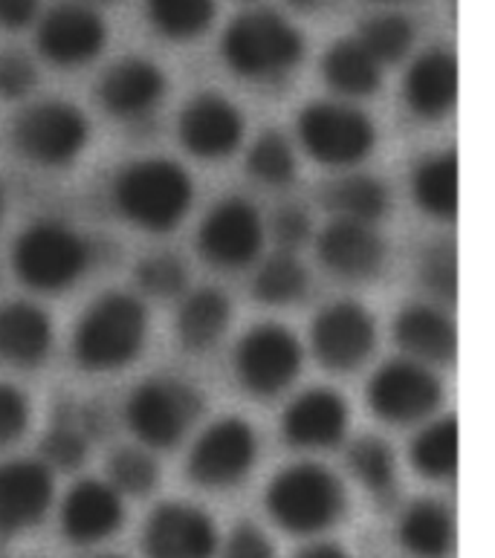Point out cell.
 Segmentation results:
<instances>
[{
	"label": "cell",
	"mask_w": 495,
	"mask_h": 558,
	"mask_svg": "<svg viewBox=\"0 0 495 558\" xmlns=\"http://www.w3.org/2000/svg\"><path fill=\"white\" fill-rule=\"evenodd\" d=\"M90 454V437L73 420V409H61L41 440V463L59 472H76Z\"/></svg>",
	"instance_id": "obj_35"
},
{
	"label": "cell",
	"mask_w": 495,
	"mask_h": 558,
	"mask_svg": "<svg viewBox=\"0 0 495 558\" xmlns=\"http://www.w3.org/2000/svg\"><path fill=\"white\" fill-rule=\"evenodd\" d=\"M29 428V400L15 385L0 383V449H9Z\"/></svg>",
	"instance_id": "obj_41"
},
{
	"label": "cell",
	"mask_w": 495,
	"mask_h": 558,
	"mask_svg": "<svg viewBox=\"0 0 495 558\" xmlns=\"http://www.w3.org/2000/svg\"><path fill=\"white\" fill-rule=\"evenodd\" d=\"M197 250L212 267L244 269L264 250V220L261 211L244 197L220 201L203 217L197 232Z\"/></svg>",
	"instance_id": "obj_13"
},
{
	"label": "cell",
	"mask_w": 495,
	"mask_h": 558,
	"mask_svg": "<svg viewBox=\"0 0 495 558\" xmlns=\"http://www.w3.org/2000/svg\"><path fill=\"white\" fill-rule=\"evenodd\" d=\"M397 538L414 558H446L455 544L452 512L440 500H414L397 524Z\"/></svg>",
	"instance_id": "obj_26"
},
{
	"label": "cell",
	"mask_w": 495,
	"mask_h": 558,
	"mask_svg": "<svg viewBox=\"0 0 495 558\" xmlns=\"http://www.w3.org/2000/svg\"><path fill=\"white\" fill-rule=\"evenodd\" d=\"M395 342L412 362L428 367L452 362L458 333L444 310L432 304H409L395 318Z\"/></svg>",
	"instance_id": "obj_24"
},
{
	"label": "cell",
	"mask_w": 495,
	"mask_h": 558,
	"mask_svg": "<svg viewBox=\"0 0 495 558\" xmlns=\"http://www.w3.org/2000/svg\"><path fill=\"white\" fill-rule=\"evenodd\" d=\"M224 558H276V547L261 526L238 524L224 544Z\"/></svg>",
	"instance_id": "obj_43"
},
{
	"label": "cell",
	"mask_w": 495,
	"mask_h": 558,
	"mask_svg": "<svg viewBox=\"0 0 495 558\" xmlns=\"http://www.w3.org/2000/svg\"><path fill=\"white\" fill-rule=\"evenodd\" d=\"M206 400L197 385L180 376H152L125 402L128 428L148 449H174L201 420Z\"/></svg>",
	"instance_id": "obj_6"
},
{
	"label": "cell",
	"mask_w": 495,
	"mask_h": 558,
	"mask_svg": "<svg viewBox=\"0 0 495 558\" xmlns=\"http://www.w3.org/2000/svg\"><path fill=\"white\" fill-rule=\"evenodd\" d=\"M444 400V385L432 367L412 359H391L371 376L369 405L379 420L391 425L423 423Z\"/></svg>",
	"instance_id": "obj_11"
},
{
	"label": "cell",
	"mask_w": 495,
	"mask_h": 558,
	"mask_svg": "<svg viewBox=\"0 0 495 558\" xmlns=\"http://www.w3.org/2000/svg\"><path fill=\"white\" fill-rule=\"evenodd\" d=\"M232 325V301L218 287L189 292L177 313V339L192 353H206L224 339Z\"/></svg>",
	"instance_id": "obj_25"
},
{
	"label": "cell",
	"mask_w": 495,
	"mask_h": 558,
	"mask_svg": "<svg viewBox=\"0 0 495 558\" xmlns=\"http://www.w3.org/2000/svg\"><path fill=\"white\" fill-rule=\"evenodd\" d=\"M406 105L423 122H437L458 99V61L449 50H426L414 59L403 84Z\"/></svg>",
	"instance_id": "obj_22"
},
{
	"label": "cell",
	"mask_w": 495,
	"mask_h": 558,
	"mask_svg": "<svg viewBox=\"0 0 495 558\" xmlns=\"http://www.w3.org/2000/svg\"><path fill=\"white\" fill-rule=\"evenodd\" d=\"M220 56L246 82H278L304 59V35L276 9H250L229 21Z\"/></svg>",
	"instance_id": "obj_3"
},
{
	"label": "cell",
	"mask_w": 495,
	"mask_h": 558,
	"mask_svg": "<svg viewBox=\"0 0 495 558\" xmlns=\"http://www.w3.org/2000/svg\"><path fill=\"white\" fill-rule=\"evenodd\" d=\"M136 283L145 295L154 299H174L189 283V267L180 255L171 252H154L136 264Z\"/></svg>",
	"instance_id": "obj_38"
},
{
	"label": "cell",
	"mask_w": 495,
	"mask_h": 558,
	"mask_svg": "<svg viewBox=\"0 0 495 558\" xmlns=\"http://www.w3.org/2000/svg\"><path fill=\"white\" fill-rule=\"evenodd\" d=\"M325 203L342 220L374 226L391 209V192H388V185L379 177L351 174L330 185L328 192H325Z\"/></svg>",
	"instance_id": "obj_29"
},
{
	"label": "cell",
	"mask_w": 495,
	"mask_h": 558,
	"mask_svg": "<svg viewBox=\"0 0 495 558\" xmlns=\"http://www.w3.org/2000/svg\"><path fill=\"white\" fill-rule=\"evenodd\" d=\"M3 209H7V201H3V189H0V217H3Z\"/></svg>",
	"instance_id": "obj_48"
},
{
	"label": "cell",
	"mask_w": 495,
	"mask_h": 558,
	"mask_svg": "<svg viewBox=\"0 0 495 558\" xmlns=\"http://www.w3.org/2000/svg\"><path fill=\"white\" fill-rule=\"evenodd\" d=\"M357 41L374 56L379 68L397 64L409 56L414 44L412 17L400 15V12H379V15L365 17L360 24Z\"/></svg>",
	"instance_id": "obj_34"
},
{
	"label": "cell",
	"mask_w": 495,
	"mask_h": 558,
	"mask_svg": "<svg viewBox=\"0 0 495 558\" xmlns=\"http://www.w3.org/2000/svg\"><path fill=\"white\" fill-rule=\"evenodd\" d=\"M125 521V500L108 481H79L61 504V533L79 547L99 544L119 533Z\"/></svg>",
	"instance_id": "obj_21"
},
{
	"label": "cell",
	"mask_w": 495,
	"mask_h": 558,
	"mask_svg": "<svg viewBox=\"0 0 495 558\" xmlns=\"http://www.w3.org/2000/svg\"><path fill=\"white\" fill-rule=\"evenodd\" d=\"M183 148L203 162H224L241 148L246 119L236 101L220 93H197L177 119Z\"/></svg>",
	"instance_id": "obj_14"
},
{
	"label": "cell",
	"mask_w": 495,
	"mask_h": 558,
	"mask_svg": "<svg viewBox=\"0 0 495 558\" xmlns=\"http://www.w3.org/2000/svg\"><path fill=\"white\" fill-rule=\"evenodd\" d=\"M377 348V322L360 301H334L311 327V350L322 367L334 374H351L371 359Z\"/></svg>",
	"instance_id": "obj_12"
},
{
	"label": "cell",
	"mask_w": 495,
	"mask_h": 558,
	"mask_svg": "<svg viewBox=\"0 0 495 558\" xmlns=\"http://www.w3.org/2000/svg\"><path fill=\"white\" fill-rule=\"evenodd\" d=\"M220 533L209 512L171 500L154 509L143 526L145 558H215Z\"/></svg>",
	"instance_id": "obj_16"
},
{
	"label": "cell",
	"mask_w": 495,
	"mask_h": 558,
	"mask_svg": "<svg viewBox=\"0 0 495 558\" xmlns=\"http://www.w3.org/2000/svg\"><path fill=\"white\" fill-rule=\"evenodd\" d=\"M35 41H38V52L56 68H82L105 50L108 24L87 3L64 0L41 17Z\"/></svg>",
	"instance_id": "obj_15"
},
{
	"label": "cell",
	"mask_w": 495,
	"mask_h": 558,
	"mask_svg": "<svg viewBox=\"0 0 495 558\" xmlns=\"http://www.w3.org/2000/svg\"><path fill=\"white\" fill-rule=\"evenodd\" d=\"M316 255L330 276L357 283L371 281L386 264V241L374 226L336 217L322 229Z\"/></svg>",
	"instance_id": "obj_20"
},
{
	"label": "cell",
	"mask_w": 495,
	"mask_h": 558,
	"mask_svg": "<svg viewBox=\"0 0 495 558\" xmlns=\"http://www.w3.org/2000/svg\"><path fill=\"white\" fill-rule=\"evenodd\" d=\"M258 460V434L246 420L220 417L194 440L189 477L203 489H232L244 484Z\"/></svg>",
	"instance_id": "obj_10"
},
{
	"label": "cell",
	"mask_w": 495,
	"mask_h": 558,
	"mask_svg": "<svg viewBox=\"0 0 495 558\" xmlns=\"http://www.w3.org/2000/svg\"><path fill=\"white\" fill-rule=\"evenodd\" d=\"M148 21L168 41H194L218 15L215 0H145Z\"/></svg>",
	"instance_id": "obj_32"
},
{
	"label": "cell",
	"mask_w": 495,
	"mask_h": 558,
	"mask_svg": "<svg viewBox=\"0 0 495 558\" xmlns=\"http://www.w3.org/2000/svg\"><path fill=\"white\" fill-rule=\"evenodd\" d=\"M313 223L311 215L302 206H285L273 217V238L278 241L281 252H295L299 246L311 241Z\"/></svg>",
	"instance_id": "obj_42"
},
{
	"label": "cell",
	"mask_w": 495,
	"mask_h": 558,
	"mask_svg": "<svg viewBox=\"0 0 495 558\" xmlns=\"http://www.w3.org/2000/svg\"><path fill=\"white\" fill-rule=\"evenodd\" d=\"M351 425V409L342 393L330 388H311L287 405L281 434L293 449L325 451L345 440Z\"/></svg>",
	"instance_id": "obj_19"
},
{
	"label": "cell",
	"mask_w": 495,
	"mask_h": 558,
	"mask_svg": "<svg viewBox=\"0 0 495 558\" xmlns=\"http://www.w3.org/2000/svg\"><path fill=\"white\" fill-rule=\"evenodd\" d=\"M295 558H351V556H348L339 544L319 542V544H307V547H302Z\"/></svg>",
	"instance_id": "obj_45"
},
{
	"label": "cell",
	"mask_w": 495,
	"mask_h": 558,
	"mask_svg": "<svg viewBox=\"0 0 495 558\" xmlns=\"http://www.w3.org/2000/svg\"><path fill=\"white\" fill-rule=\"evenodd\" d=\"M304 150L330 168H351L377 145V125L360 108L342 101H311L295 122Z\"/></svg>",
	"instance_id": "obj_8"
},
{
	"label": "cell",
	"mask_w": 495,
	"mask_h": 558,
	"mask_svg": "<svg viewBox=\"0 0 495 558\" xmlns=\"http://www.w3.org/2000/svg\"><path fill=\"white\" fill-rule=\"evenodd\" d=\"M166 90L168 78L160 64L131 56V59H119L101 73L96 84V99L110 117L136 122V119L152 117L154 110L160 108Z\"/></svg>",
	"instance_id": "obj_17"
},
{
	"label": "cell",
	"mask_w": 495,
	"mask_h": 558,
	"mask_svg": "<svg viewBox=\"0 0 495 558\" xmlns=\"http://www.w3.org/2000/svg\"><path fill=\"white\" fill-rule=\"evenodd\" d=\"M38 84V68L24 50L0 52V96L3 99H24Z\"/></svg>",
	"instance_id": "obj_40"
},
{
	"label": "cell",
	"mask_w": 495,
	"mask_h": 558,
	"mask_svg": "<svg viewBox=\"0 0 495 558\" xmlns=\"http://www.w3.org/2000/svg\"><path fill=\"white\" fill-rule=\"evenodd\" d=\"M322 75L334 93L348 99L374 96L383 84V68L357 38H339L322 59Z\"/></svg>",
	"instance_id": "obj_27"
},
{
	"label": "cell",
	"mask_w": 495,
	"mask_h": 558,
	"mask_svg": "<svg viewBox=\"0 0 495 558\" xmlns=\"http://www.w3.org/2000/svg\"><path fill=\"white\" fill-rule=\"evenodd\" d=\"M56 498V481L41 460L0 463V535L38 526Z\"/></svg>",
	"instance_id": "obj_18"
},
{
	"label": "cell",
	"mask_w": 495,
	"mask_h": 558,
	"mask_svg": "<svg viewBox=\"0 0 495 558\" xmlns=\"http://www.w3.org/2000/svg\"><path fill=\"white\" fill-rule=\"evenodd\" d=\"M56 330L50 316L33 301L0 307V362L12 367H41L52 353Z\"/></svg>",
	"instance_id": "obj_23"
},
{
	"label": "cell",
	"mask_w": 495,
	"mask_h": 558,
	"mask_svg": "<svg viewBox=\"0 0 495 558\" xmlns=\"http://www.w3.org/2000/svg\"><path fill=\"white\" fill-rule=\"evenodd\" d=\"M93 250L84 234L61 220H35L17 234L12 267L35 292H68L90 267Z\"/></svg>",
	"instance_id": "obj_5"
},
{
	"label": "cell",
	"mask_w": 495,
	"mask_h": 558,
	"mask_svg": "<svg viewBox=\"0 0 495 558\" xmlns=\"http://www.w3.org/2000/svg\"><path fill=\"white\" fill-rule=\"evenodd\" d=\"M246 171L264 185H287L295 177V150L281 131H264L246 154Z\"/></svg>",
	"instance_id": "obj_36"
},
{
	"label": "cell",
	"mask_w": 495,
	"mask_h": 558,
	"mask_svg": "<svg viewBox=\"0 0 495 558\" xmlns=\"http://www.w3.org/2000/svg\"><path fill=\"white\" fill-rule=\"evenodd\" d=\"M412 194L420 211L437 220H452L458 211V157L455 150L432 154L418 162L412 174Z\"/></svg>",
	"instance_id": "obj_28"
},
{
	"label": "cell",
	"mask_w": 495,
	"mask_h": 558,
	"mask_svg": "<svg viewBox=\"0 0 495 558\" xmlns=\"http://www.w3.org/2000/svg\"><path fill=\"white\" fill-rule=\"evenodd\" d=\"M290 7L299 9V12H313V9H319L325 0H287Z\"/></svg>",
	"instance_id": "obj_46"
},
{
	"label": "cell",
	"mask_w": 495,
	"mask_h": 558,
	"mask_svg": "<svg viewBox=\"0 0 495 558\" xmlns=\"http://www.w3.org/2000/svg\"><path fill=\"white\" fill-rule=\"evenodd\" d=\"M41 0H0V24L7 29H26L38 15Z\"/></svg>",
	"instance_id": "obj_44"
},
{
	"label": "cell",
	"mask_w": 495,
	"mask_h": 558,
	"mask_svg": "<svg viewBox=\"0 0 495 558\" xmlns=\"http://www.w3.org/2000/svg\"><path fill=\"white\" fill-rule=\"evenodd\" d=\"M194 180L180 162L145 157L113 177V206L128 223L152 234L174 232L194 203Z\"/></svg>",
	"instance_id": "obj_2"
},
{
	"label": "cell",
	"mask_w": 495,
	"mask_h": 558,
	"mask_svg": "<svg viewBox=\"0 0 495 558\" xmlns=\"http://www.w3.org/2000/svg\"><path fill=\"white\" fill-rule=\"evenodd\" d=\"M420 283L435 299L455 301L458 295V255L452 241H432L420 252Z\"/></svg>",
	"instance_id": "obj_39"
},
{
	"label": "cell",
	"mask_w": 495,
	"mask_h": 558,
	"mask_svg": "<svg viewBox=\"0 0 495 558\" xmlns=\"http://www.w3.org/2000/svg\"><path fill=\"white\" fill-rule=\"evenodd\" d=\"M160 481V466L145 449H117L108 463V484L122 495V498H143L157 489Z\"/></svg>",
	"instance_id": "obj_37"
},
{
	"label": "cell",
	"mask_w": 495,
	"mask_h": 558,
	"mask_svg": "<svg viewBox=\"0 0 495 558\" xmlns=\"http://www.w3.org/2000/svg\"><path fill=\"white\" fill-rule=\"evenodd\" d=\"M267 515L293 535H316L342 521L348 492L322 463H293L281 469L264 492Z\"/></svg>",
	"instance_id": "obj_4"
},
{
	"label": "cell",
	"mask_w": 495,
	"mask_h": 558,
	"mask_svg": "<svg viewBox=\"0 0 495 558\" xmlns=\"http://www.w3.org/2000/svg\"><path fill=\"white\" fill-rule=\"evenodd\" d=\"M93 558H125V556H117V553H101V556H93Z\"/></svg>",
	"instance_id": "obj_47"
},
{
	"label": "cell",
	"mask_w": 495,
	"mask_h": 558,
	"mask_svg": "<svg viewBox=\"0 0 495 558\" xmlns=\"http://www.w3.org/2000/svg\"><path fill=\"white\" fill-rule=\"evenodd\" d=\"M304 348L285 325H258L246 330L236 348V376L244 391L269 400L285 393L299 379Z\"/></svg>",
	"instance_id": "obj_9"
},
{
	"label": "cell",
	"mask_w": 495,
	"mask_h": 558,
	"mask_svg": "<svg viewBox=\"0 0 495 558\" xmlns=\"http://www.w3.org/2000/svg\"><path fill=\"white\" fill-rule=\"evenodd\" d=\"M12 142L24 159L41 168L73 166L90 142V122L73 101L44 99L17 113Z\"/></svg>",
	"instance_id": "obj_7"
},
{
	"label": "cell",
	"mask_w": 495,
	"mask_h": 558,
	"mask_svg": "<svg viewBox=\"0 0 495 558\" xmlns=\"http://www.w3.org/2000/svg\"><path fill=\"white\" fill-rule=\"evenodd\" d=\"M412 466L428 481H452L458 472V420L440 417L414 437Z\"/></svg>",
	"instance_id": "obj_31"
},
{
	"label": "cell",
	"mask_w": 495,
	"mask_h": 558,
	"mask_svg": "<svg viewBox=\"0 0 495 558\" xmlns=\"http://www.w3.org/2000/svg\"><path fill=\"white\" fill-rule=\"evenodd\" d=\"M383 3H391V0H383Z\"/></svg>",
	"instance_id": "obj_49"
},
{
	"label": "cell",
	"mask_w": 495,
	"mask_h": 558,
	"mask_svg": "<svg viewBox=\"0 0 495 558\" xmlns=\"http://www.w3.org/2000/svg\"><path fill=\"white\" fill-rule=\"evenodd\" d=\"M307 287H311V272L302 260L295 258V252L269 255L252 281L255 299L261 304H269V307H290L307 295Z\"/></svg>",
	"instance_id": "obj_30"
},
{
	"label": "cell",
	"mask_w": 495,
	"mask_h": 558,
	"mask_svg": "<svg viewBox=\"0 0 495 558\" xmlns=\"http://www.w3.org/2000/svg\"><path fill=\"white\" fill-rule=\"evenodd\" d=\"M348 466L353 477L377 500L395 498L397 492V458L395 449L383 437H360L348 451Z\"/></svg>",
	"instance_id": "obj_33"
},
{
	"label": "cell",
	"mask_w": 495,
	"mask_h": 558,
	"mask_svg": "<svg viewBox=\"0 0 495 558\" xmlns=\"http://www.w3.org/2000/svg\"><path fill=\"white\" fill-rule=\"evenodd\" d=\"M152 318L143 299L110 290L84 310L73 330V356L87 374H113L143 356Z\"/></svg>",
	"instance_id": "obj_1"
}]
</instances>
